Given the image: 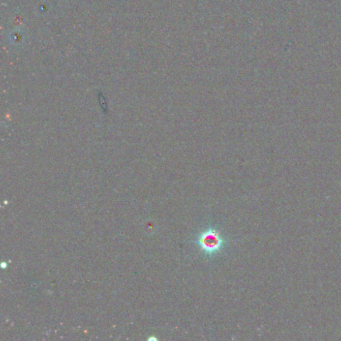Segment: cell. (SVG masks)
<instances>
[{"instance_id": "obj_1", "label": "cell", "mask_w": 341, "mask_h": 341, "mask_svg": "<svg viewBox=\"0 0 341 341\" xmlns=\"http://www.w3.org/2000/svg\"><path fill=\"white\" fill-rule=\"evenodd\" d=\"M198 245L207 254L218 252L224 245V240L215 229L205 230L198 237Z\"/></svg>"}]
</instances>
